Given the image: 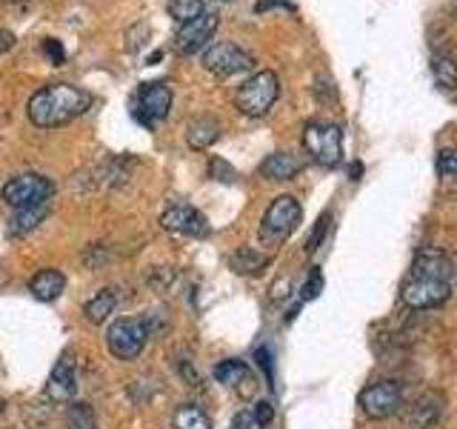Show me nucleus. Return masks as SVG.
Returning <instances> with one entry per match:
<instances>
[{"label": "nucleus", "instance_id": "1", "mask_svg": "<svg viewBox=\"0 0 457 429\" xmlns=\"http://www.w3.org/2000/svg\"><path fill=\"white\" fill-rule=\"evenodd\" d=\"M454 269L446 252L435 247H423L409 266V275L400 286V298L409 309H435L446 304L452 295Z\"/></svg>", "mask_w": 457, "mask_h": 429}, {"label": "nucleus", "instance_id": "2", "mask_svg": "<svg viewBox=\"0 0 457 429\" xmlns=\"http://www.w3.org/2000/svg\"><path fill=\"white\" fill-rule=\"evenodd\" d=\"M89 106H92V95L80 89V86L49 83V86H40V89L29 97L26 114L35 126L52 129V126H63L69 121L80 118Z\"/></svg>", "mask_w": 457, "mask_h": 429}, {"label": "nucleus", "instance_id": "3", "mask_svg": "<svg viewBox=\"0 0 457 429\" xmlns=\"http://www.w3.org/2000/svg\"><path fill=\"white\" fill-rule=\"evenodd\" d=\"M280 95V80L275 72H257L249 80H243V86L235 95V104L243 114H249V118H261L266 114L271 106H275V100Z\"/></svg>", "mask_w": 457, "mask_h": 429}, {"label": "nucleus", "instance_id": "4", "mask_svg": "<svg viewBox=\"0 0 457 429\" xmlns=\"http://www.w3.org/2000/svg\"><path fill=\"white\" fill-rule=\"evenodd\" d=\"M303 147L314 164L337 166L343 157V132L332 121H309L303 129Z\"/></svg>", "mask_w": 457, "mask_h": 429}, {"label": "nucleus", "instance_id": "5", "mask_svg": "<svg viewBox=\"0 0 457 429\" xmlns=\"http://www.w3.org/2000/svg\"><path fill=\"white\" fill-rule=\"evenodd\" d=\"M149 338L152 329L143 318H118L106 332V347L112 358H118V361H135Z\"/></svg>", "mask_w": 457, "mask_h": 429}, {"label": "nucleus", "instance_id": "6", "mask_svg": "<svg viewBox=\"0 0 457 429\" xmlns=\"http://www.w3.org/2000/svg\"><path fill=\"white\" fill-rule=\"evenodd\" d=\"M300 218H303V206H300L297 198H292V195L275 198L261 221V240H266V243L286 240L297 229Z\"/></svg>", "mask_w": 457, "mask_h": 429}, {"label": "nucleus", "instance_id": "7", "mask_svg": "<svg viewBox=\"0 0 457 429\" xmlns=\"http://www.w3.org/2000/svg\"><path fill=\"white\" fill-rule=\"evenodd\" d=\"M54 192V183L46 175H37V172H23V175H14L12 181L4 183L0 198L4 204L12 209H23V206H40L46 204Z\"/></svg>", "mask_w": 457, "mask_h": 429}, {"label": "nucleus", "instance_id": "8", "mask_svg": "<svg viewBox=\"0 0 457 429\" xmlns=\"http://www.w3.org/2000/svg\"><path fill=\"white\" fill-rule=\"evenodd\" d=\"M357 404H361L366 418L383 421V418H392V415L403 407V392H400V386L395 381H375L363 386Z\"/></svg>", "mask_w": 457, "mask_h": 429}, {"label": "nucleus", "instance_id": "9", "mask_svg": "<svg viewBox=\"0 0 457 429\" xmlns=\"http://www.w3.org/2000/svg\"><path fill=\"white\" fill-rule=\"evenodd\" d=\"M204 66L212 72V75H220V78H228V75H237V72H246L254 66L252 55L246 49H240L237 43H228V40H220V43H212L204 55Z\"/></svg>", "mask_w": 457, "mask_h": 429}, {"label": "nucleus", "instance_id": "10", "mask_svg": "<svg viewBox=\"0 0 457 429\" xmlns=\"http://www.w3.org/2000/svg\"><path fill=\"white\" fill-rule=\"evenodd\" d=\"M171 109V89L166 80H149L140 86L137 92V118L146 123V126H154L157 121H163Z\"/></svg>", "mask_w": 457, "mask_h": 429}, {"label": "nucleus", "instance_id": "11", "mask_svg": "<svg viewBox=\"0 0 457 429\" xmlns=\"http://www.w3.org/2000/svg\"><path fill=\"white\" fill-rule=\"evenodd\" d=\"M161 226L169 232H178L186 238H206L209 235V221L204 218V212H197L189 204H171L161 214Z\"/></svg>", "mask_w": 457, "mask_h": 429}, {"label": "nucleus", "instance_id": "12", "mask_svg": "<svg viewBox=\"0 0 457 429\" xmlns=\"http://www.w3.org/2000/svg\"><path fill=\"white\" fill-rule=\"evenodd\" d=\"M214 29H218V14H214V12L197 14L195 21H186V23L178 26V32H175V49L180 55H192L197 49H204L206 43L212 40Z\"/></svg>", "mask_w": 457, "mask_h": 429}, {"label": "nucleus", "instance_id": "13", "mask_svg": "<svg viewBox=\"0 0 457 429\" xmlns=\"http://www.w3.org/2000/svg\"><path fill=\"white\" fill-rule=\"evenodd\" d=\"M446 395L440 390H426L414 398V404L409 407V426L411 429H432L440 418L443 412H446Z\"/></svg>", "mask_w": 457, "mask_h": 429}, {"label": "nucleus", "instance_id": "14", "mask_svg": "<svg viewBox=\"0 0 457 429\" xmlns=\"http://www.w3.org/2000/svg\"><path fill=\"white\" fill-rule=\"evenodd\" d=\"M214 378H218L223 386H228V390H235L240 398H252L257 390L252 369L243 361H237V358H228V361H220L214 366Z\"/></svg>", "mask_w": 457, "mask_h": 429}, {"label": "nucleus", "instance_id": "15", "mask_svg": "<svg viewBox=\"0 0 457 429\" xmlns=\"http://www.w3.org/2000/svg\"><path fill=\"white\" fill-rule=\"evenodd\" d=\"M78 392V375H75V364L63 355L61 361L54 364L52 375L46 381V398L54 404H71V398Z\"/></svg>", "mask_w": 457, "mask_h": 429}, {"label": "nucleus", "instance_id": "16", "mask_svg": "<svg viewBox=\"0 0 457 429\" xmlns=\"http://www.w3.org/2000/svg\"><path fill=\"white\" fill-rule=\"evenodd\" d=\"M66 290V278L61 269H40L35 272V278L29 281V292H32L40 304H52L63 295Z\"/></svg>", "mask_w": 457, "mask_h": 429}, {"label": "nucleus", "instance_id": "17", "mask_svg": "<svg viewBox=\"0 0 457 429\" xmlns=\"http://www.w3.org/2000/svg\"><path fill=\"white\" fill-rule=\"evenodd\" d=\"M300 169H303V161H297L292 152H271L261 164V175L269 181H292L300 175Z\"/></svg>", "mask_w": 457, "mask_h": 429}, {"label": "nucleus", "instance_id": "18", "mask_svg": "<svg viewBox=\"0 0 457 429\" xmlns=\"http://www.w3.org/2000/svg\"><path fill=\"white\" fill-rule=\"evenodd\" d=\"M218 138H220V123L209 118V114H200V118L189 121V126H186V143L192 149H209Z\"/></svg>", "mask_w": 457, "mask_h": 429}, {"label": "nucleus", "instance_id": "19", "mask_svg": "<svg viewBox=\"0 0 457 429\" xmlns=\"http://www.w3.org/2000/svg\"><path fill=\"white\" fill-rule=\"evenodd\" d=\"M271 264V257L261 249H252V247H240L237 252H232V257H228V266H232V272H237V275H261V272Z\"/></svg>", "mask_w": 457, "mask_h": 429}, {"label": "nucleus", "instance_id": "20", "mask_svg": "<svg viewBox=\"0 0 457 429\" xmlns=\"http://www.w3.org/2000/svg\"><path fill=\"white\" fill-rule=\"evenodd\" d=\"M49 214V206L40 204V206H23V209H14L12 221L6 226V232L12 238H21L26 232H32V229H37V223Z\"/></svg>", "mask_w": 457, "mask_h": 429}, {"label": "nucleus", "instance_id": "21", "mask_svg": "<svg viewBox=\"0 0 457 429\" xmlns=\"http://www.w3.org/2000/svg\"><path fill=\"white\" fill-rule=\"evenodd\" d=\"M114 307H118V295H114V290H100L92 300H86V318H89V324H104L109 315L114 312Z\"/></svg>", "mask_w": 457, "mask_h": 429}, {"label": "nucleus", "instance_id": "22", "mask_svg": "<svg viewBox=\"0 0 457 429\" xmlns=\"http://www.w3.org/2000/svg\"><path fill=\"white\" fill-rule=\"evenodd\" d=\"M171 424H175V429H212L209 415L197 404H180L175 409V418H171Z\"/></svg>", "mask_w": 457, "mask_h": 429}, {"label": "nucleus", "instance_id": "23", "mask_svg": "<svg viewBox=\"0 0 457 429\" xmlns=\"http://www.w3.org/2000/svg\"><path fill=\"white\" fill-rule=\"evenodd\" d=\"M66 429H97V415L89 404H83V400H75V404L66 407Z\"/></svg>", "mask_w": 457, "mask_h": 429}, {"label": "nucleus", "instance_id": "24", "mask_svg": "<svg viewBox=\"0 0 457 429\" xmlns=\"http://www.w3.org/2000/svg\"><path fill=\"white\" fill-rule=\"evenodd\" d=\"M432 75H435L440 89L452 92L454 86H457V66H454V61H452L449 55H435L432 57Z\"/></svg>", "mask_w": 457, "mask_h": 429}, {"label": "nucleus", "instance_id": "25", "mask_svg": "<svg viewBox=\"0 0 457 429\" xmlns=\"http://www.w3.org/2000/svg\"><path fill=\"white\" fill-rule=\"evenodd\" d=\"M204 0H169V14L175 18L178 23L186 21H195L197 14H204Z\"/></svg>", "mask_w": 457, "mask_h": 429}, {"label": "nucleus", "instance_id": "26", "mask_svg": "<svg viewBox=\"0 0 457 429\" xmlns=\"http://www.w3.org/2000/svg\"><path fill=\"white\" fill-rule=\"evenodd\" d=\"M175 283V269H169V266H154L149 272V286L157 292H166L169 286Z\"/></svg>", "mask_w": 457, "mask_h": 429}, {"label": "nucleus", "instance_id": "27", "mask_svg": "<svg viewBox=\"0 0 457 429\" xmlns=\"http://www.w3.org/2000/svg\"><path fill=\"white\" fill-rule=\"evenodd\" d=\"M320 290H323V272L314 266L312 272H309V278H306V283H303V290H300V300H314L320 295Z\"/></svg>", "mask_w": 457, "mask_h": 429}, {"label": "nucleus", "instance_id": "28", "mask_svg": "<svg viewBox=\"0 0 457 429\" xmlns=\"http://www.w3.org/2000/svg\"><path fill=\"white\" fill-rule=\"evenodd\" d=\"M437 172L443 178H457V149H443L437 155Z\"/></svg>", "mask_w": 457, "mask_h": 429}, {"label": "nucleus", "instance_id": "29", "mask_svg": "<svg viewBox=\"0 0 457 429\" xmlns=\"http://www.w3.org/2000/svg\"><path fill=\"white\" fill-rule=\"evenodd\" d=\"M326 232H328V214L323 212L320 218H318V226H314V232H312V235H309V240H306V252L320 249V243H323Z\"/></svg>", "mask_w": 457, "mask_h": 429}, {"label": "nucleus", "instance_id": "30", "mask_svg": "<svg viewBox=\"0 0 457 429\" xmlns=\"http://www.w3.org/2000/svg\"><path fill=\"white\" fill-rule=\"evenodd\" d=\"M252 418H254L257 426H266V424H271V418H275V407H271L269 400H257Z\"/></svg>", "mask_w": 457, "mask_h": 429}, {"label": "nucleus", "instance_id": "31", "mask_svg": "<svg viewBox=\"0 0 457 429\" xmlns=\"http://www.w3.org/2000/svg\"><path fill=\"white\" fill-rule=\"evenodd\" d=\"M254 358H257V364H261V369L266 372V378H269V383L275 381V369H271V352L266 349V347H261L254 352Z\"/></svg>", "mask_w": 457, "mask_h": 429}, {"label": "nucleus", "instance_id": "32", "mask_svg": "<svg viewBox=\"0 0 457 429\" xmlns=\"http://www.w3.org/2000/svg\"><path fill=\"white\" fill-rule=\"evenodd\" d=\"M43 52H46L49 57H54V63H63V46L57 40H46V43H43Z\"/></svg>", "mask_w": 457, "mask_h": 429}, {"label": "nucleus", "instance_id": "33", "mask_svg": "<svg viewBox=\"0 0 457 429\" xmlns=\"http://www.w3.org/2000/svg\"><path fill=\"white\" fill-rule=\"evenodd\" d=\"M180 375H183V381H189V386H200V375L189 361H180Z\"/></svg>", "mask_w": 457, "mask_h": 429}, {"label": "nucleus", "instance_id": "34", "mask_svg": "<svg viewBox=\"0 0 457 429\" xmlns=\"http://www.w3.org/2000/svg\"><path fill=\"white\" fill-rule=\"evenodd\" d=\"M12 46V35L9 32H0V49H9Z\"/></svg>", "mask_w": 457, "mask_h": 429}, {"label": "nucleus", "instance_id": "35", "mask_svg": "<svg viewBox=\"0 0 457 429\" xmlns=\"http://www.w3.org/2000/svg\"><path fill=\"white\" fill-rule=\"evenodd\" d=\"M4 407H6V400H4V398H0V412H4Z\"/></svg>", "mask_w": 457, "mask_h": 429}, {"label": "nucleus", "instance_id": "36", "mask_svg": "<svg viewBox=\"0 0 457 429\" xmlns=\"http://www.w3.org/2000/svg\"><path fill=\"white\" fill-rule=\"evenodd\" d=\"M14 4H23V0H14Z\"/></svg>", "mask_w": 457, "mask_h": 429}]
</instances>
